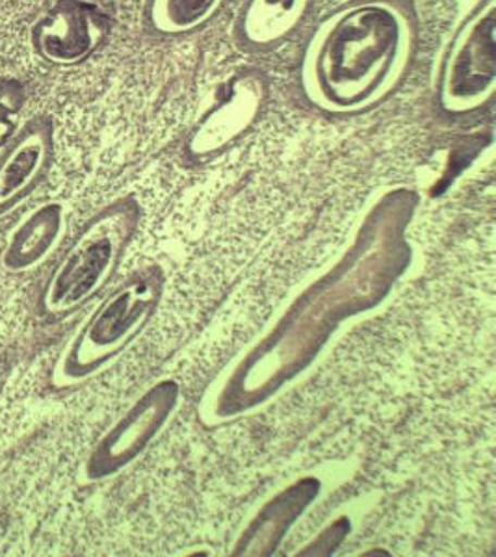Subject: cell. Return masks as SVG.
<instances>
[{
	"mask_svg": "<svg viewBox=\"0 0 496 557\" xmlns=\"http://www.w3.org/2000/svg\"><path fill=\"white\" fill-rule=\"evenodd\" d=\"M419 39L414 0H344L307 38L301 97L331 117L367 114L406 83Z\"/></svg>",
	"mask_w": 496,
	"mask_h": 557,
	"instance_id": "1",
	"label": "cell"
},
{
	"mask_svg": "<svg viewBox=\"0 0 496 557\" xmlns=\"http://www.w3.org/2000/svg\"><path fill=\"white\" fill-rule=\"evenodd\" d=\"M496 96V0H478L441 62L435 104L450 117L480 114Z\"/></svg>",
	"mask_w": 496,
	"mask_h": 557,
	"instance_id": "2",
	"label": "cell"
},
{
	"mask_svg": "<svg viewBox=\"0 0 496 557\" xmlns=\"http://www.w3.org/2000/svg\"><path fill=\"white\" fill-rule=\"evenodd\" d=\"M133 218V205L120 201L102 210L88 223L77 244L58 264L44 292V307L49 314H65L88 298L107 277L115 255V238Z\"/></svg>",
	"mask_w": 496,
	"mask_h": 557,
	"instance_id": "3",
	"label": "cell"
},
{
	"mask_svg": "<svg viewBox=\"0 0 496 557\" xmlns=\"http://www.w3.org/2000/svg\"><path fill=\"white\" fill-rule=\"evenodd\" d=\"M270 101V81L257 67L236 71L225 84L220 101L191 128L186 149L194 159L207 160L230 149L259 123Z\"/></svg>",
	"mask_w": 496,
	"mask_h": 557,
	"instance_id": "4",
	"label": "cell"
},
{
	"mask_svg": "<svg viewBox=\"0 0 496 557\" xmlns=\"http://www.w3.org/2000/svg\"><path fill=\"white\" fill-rule=\"evenodd\" d=\"M107 36V23L78 0H60L34 25L33 47L44 62L75 65L88 60Z\"/></svg>",
	"mask_w": 496,
	"mask_h": 557,
	"instance_id": "5",
	"label": "cell"
},
{
	"mask_svg": "<svg viewBox=\"0 0 496 557\" xmlns=\"http://www.w3.org/2000/svg\"><path fill=\"white\" fill-rule=\"evenodd\" d=\"M54 127L51 117L38 115L15 133L0 154V215L25 201L51 170Z\"/></svg>",
	"mask_w": 496,
	"mask_h": 557,
	"instance_id": "6",
	"label": "cell"
},
{
	"mask_svg": "<svg viewBox=\"0 0 496 557\" xmlns=\"http://www.w3.org/2000/svg\"><path fill=\"white\" fill-rule=\"evenodd\" d=\"M317 0H244L233 38L246 54H270L293 41L311 20Z\"/></svg>",
	"mask_w": 496,
	"mask_h": 557,
	"instance_id": "7",
	"label": "cell"
},
{
	"mask_svg": "<svg viewBox=\"0 0 496 557\" xmlns=\"http://www.w3.org/2000/svg\"><path fill=\"white\" fill-rule=\"evenodd\" d=\"M64 225V210L58 203L41 205L21 220L8 236L2 264L10 272H28L39 267L52 249Z\"/></svg>",
	"mask_w": 496,
	"mask_h": 557,
	"instance_id": "8",
	"label": "cell"
},
{
	"mask_svg": "<svg viewBox=\"0 0 496 557\" xmlns=\"http://www.w3.org/2000/svg\"><path fill=\"white\" fill-rule=\"evenodd\" d=\"M230 0H146L141 20L159 38H188L216 20Z\"/></svg>",
	"mask_w": 496,
	"mask_h": 557,
	"instance_id": "9",
	"label": "cell"
}]
</instances>
